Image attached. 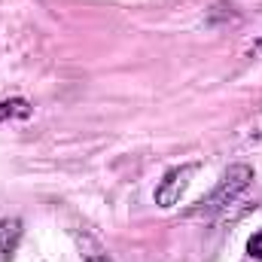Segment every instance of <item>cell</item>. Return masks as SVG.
<instances>
[{"mask_svg":"<svg viewBox=\"0 0 262 262\" xmlns=\"http://www.w3.org/2000/svg\"><path fill=\"white\" fill-rule=\"evenodd\" d=\"M250 183H253V171H250L247 165H232V168L220 177L216 189H213L210 195L198 198L195 204L186 210V220H210V216H220L223 210H229V207L241 198V192L250 189Z\"/></svg>","mask_w":262,"mask_h":262,"instance_id":"6da1fadb","label":"cell"},{"mask_svg":"<svg viewBox=\"0 0 262 262\" xmlns=\"http://www.w3.org/2000/svg\"><path fill=\"white\" fill-rule=\"evenodd\" d=\"M198 165L195 162H189V165H180V168H171L162 180H159V186H156V204H162V207H174L180 195L189 189V180L195 177Z\"/></svg>","mask_w":262,"mask_h":262,"instance_id":"7a4b0ae2","label":"cell"},{"mask_svg":"<svg viewBox=\"0 0 262 262\" xmlns=\"http://www.w3.org/2000/svg\"><path fill=\"white\" fill-rule=\"evenodd\" d=\"M73 241H76V250H79L82 262H116L110 256L107 244L98 235H92L89 229H73Z\"/></svg>","mask_w":262,"mask_h":262,"instance_id":"3957f363","label":"cell"},{"mask_svg":"<svg viewBox=\"0 0 262 262\" xmlns=\"http://www.w3.org/2000/svg\"><path fill=\"white\" fill-rule=\"evenodd\" d=\"M21 241V220L9 216V220H0V250L3 253H12Z\"/></svg>","mask_w":262,"mask_h":262,"instance_id":"277c9868","label":"cell"},{"mask_svg":"<svg viewBox=\"0 0 262 262\" xmlns=\"http://www.w3.org/2000/svg\"><path fill=\"white\" fill-rule=\"evenodd\" d=\"M9 113H18V116H28L31 110H28V104H25V101H6V104H3V110H0V116H9Z\"/></svg>","mask_w":262,"mask_h":262,"instance_id":"5b68a950","label":"cell"},{"mask_svg":"<svg viewBox=\"0 0 262 262\" xmlns=\"http://www.w3.org/2000/svg\"><path fill=\"white\" fill-rule=\"evenodd\" d=\"M247 253H250L253 259H259V262H262V229L256 232V235H253V238H250V241H247Z\"/></svg>","mask_w":262,"mask_h":262,"instance_id":"8992f818","label":"cell"}]
</instances>
